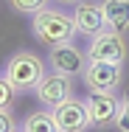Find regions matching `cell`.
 Here are the masks:
<instances>
[{
    "label": "cell",
    "mask_w": 129,
    "mask_h": 132,
    "mask_svg": "<svg viewBox=\"0 0 129 132\" xmlns=\"http://www.w3.org/2000/svg\"><path fill=\"white\" fill-rule=\"evenodd\" d=\"M31 34L37 42L56 48V45H65V42H73L76 37V23H73V14L62 11V9H42L31 17Z\"/></svg>",
    "instance_id": "cell-1"
},
{
    "label": "cell",
    "mask_w": 129,
    "mask_h": 132,
    "mask_svg": "<svg viewBox=\"0 0 129 132\" xmlns=\"http://www.w3.org/2000/svg\"><path fill=\"white\" fill-rule=\"evenodd\" d=\"M3 76L17 87V93L37 90V84L45 79V62L34 51H17L3 65Z\"/></svg>",
    "instance_id": "cell-2"
},
{
    "label": "cell",
    "mask_w": 129,
    "mask_h": 132,
    "mask_svg": "<svg viewBox=\"0 0 129 132\" xmlns=\"http://www.w3.org/2000/svg\"><path fill=\"white\" fill-rule=\"evenodd\" d=\"M126 56H129L126 34L104 28L101 34L90 37V45H87V59L90 62H115V65H124Z\"/></svg>",
    "instance_id": "cell-3"
},
{
    "label": "cell",
    "mask_w": 129,
    "mask_h": 132,
    "mask_svg": "<svg viewBox=\"0 0 129 132\" xmlns=\"http://www.w3.org/2000/svg\"><path fill=\"white\" fill-rule=\"evenodd\" d=\"M87 115H90V127L93 129H112L118 124V112H121V96L118 93H87L84 98Z\"/></svg>",
    "instance_id": "cell-4"
},
{
    "label": "cell",
    "mask_w": 129,
    "mask_h": 132,
    "mask_svg": "<svg viewBox=\"0 0 129 132\" xmlns=\"http://www.w3.org/2000/svg\"><path fill=\"white\" fill-rule=\"evenodd\" d=\"M81 79L87 84V90L93 93H115L124 81V65L115 62H87Z\"/></svg>",
    "instance_id": "cell-5"
},
{
    "label": "cell",
    "mask_w": 129,
    "mask_h": 132,
    "mask_svg": "<svg viewBox=\"0 0 129 132\" xmlns=\"http://www.w3.org/2000/svg\"><path fill=\"white\" fill-rule=\"evenodd\" d=\"M87 51L76 48L73 42H65V45H56L48 51V65H51L53 73H62V76H81L84 68H87Z\"/></svg>",
    "instance_id": "cell-6"
},
{
    "label": "cell",
    "mask_w": 129,
    "mask_h": 132,
    "mask_svg": "<svg viewBox=\"0 0 129 132\" xmlns=\"http://www.w3.org/2000/svg\"><path fill=\"white\" fill-rule=\"evenodd\" d=\"M34 96L39 98V104L45 110H56L59 104H65L67 98H73V84L70 76H62V73H45V79L37 84Z\"/></svg>",
    "instance_id": "cell-7"
},
{
    "label": "cell",
    "mask_w": 129,
    "mask_h": 132,
    "mask_svg": "<svg viewBox=\"0 0 129 132\" xmlns=\"http://www.w3.org/2000/svg\"><path fill=\"white\" fill-rule=\"evenodd\" d=\"M73 23H76V31L84 34L87 39L101 34L107 28V20H104V6L96 3V0H81L73 6Z\"/></svg>",
    "instance_id": "cell-8"
},
{
    "label": "cell",
    "mask_w": 129,
    "mask_h": 132,
    "mask_svg": "<svg viewBox=\"0 0 129 132\" xmlns=\"http://www.w3.org/2000/svg\"><path fill=\"white\" fill-rule=\"evenodd\" d=\"M53 118H56L59 132H87L90 129L87 107H84V101H79V98H67L65 104H59L53 110Z\"/></svg>",
    "instance_id": "cell-9"
},
{
    "label": "cell",
    "mask_w": 129,
    "mask_h": 132,
    "mask_svg": "<svg viewBox=\"0 0 129 132\" xmlns=\"http://www.w3.org/2000/svg\"><path fill=\"white\" fill-rule=\"evenodd\" d=\"M101 6L107 28L118 34H129V0H101Z\"/></svg>",
    "instance_id": "cell-10"
},
{
    "label": "cell",
    "mask_w": 129,
    "mask_h": 132,
    "mask_svg": "<svg viewBox=\"0 0 129 132\" xmlns=\"http://www.w3.org/2000/svg\"><path fill=\"white\" fill-rule=\"evenodd\" d=\"M23 132H59L53 110H42V112H31L23 121Z\"/></svg>",
    "instance_id": "cell-11"
},
{
    "label": "cell",
    "mask_w": 129,
    "mask_h": 132,
    "mask_svg": "<svg viewBox=\"0 0 129 132\" xmlns=\"http://www.w3.org/2000/svg\"><path fill=\"white\" fill-rule=\"evenodd\" d=\"M48 3L51 0H8V6L17 11V14H37V11H42V9H48Z\"/></svg>",
    "instance_id": "cell-12"
},
{
    "label": "cell",
    "mask_w": 129,
    "mask_h": 132,
    "mask_svg": "<svg viewBox=\"0 0 129 132\" xmlns=\"http://www.w3.org/2000/svg\"><path fill=\"white\" fill-rule=\"evenodd\" d=\"M14 101H17V87L0 73V110H14Z\"/></svg>",
    "instance_id": "cell-13"
},
{
    "label": "cell",
    "mask_w": 129,
    "mask_h": 132,
    "mask_svg": "<svg viewBox=\"0 0 129 132\" xmlns=\"http://www.w3.org/2000/svg\"><path fill=\"white\" fill-rule=\"evenodd\" d=\"M115 129L118 132H129V90H124V96H121V112H118Z\"/></svg>",
    "instance_id": "cell-14"
},
{
    "label": "cell",
    "mask_w": 129,
    "mask_h": 132,
    "mask_svg": "<svg viewBox=\"0 0 129 132\" xmlns=\"http://www.w3.org/2000/svg\"><path fill=\"white\" fill-rule=\"evenodd\" d=\"M17 129V118L11 110H0V132H14Z\"/></svg>",
    "instance_id": "cell-15"
},
{
    "label": "cell",
    "mask_w": 129,
    "mask_h": 132,
    "mask_svg": "<svg viewBox=\"0 0 129 132\" xmlns=\"http://www.w3.org/2000/svg\"><path fill=\"white\" fill-rule=\"evenodd\" d=\"M53 3H62V6H76V3H81V0H53Z\"/></svg>",
    "instance_id": "cell-16"
},
{
    "label": "cell",
    "mask_w": 129,
    "mask_h": 132,
    "mask_svg": "<svg viewBox=\"0 0 129 132\" xmlns=\"http://www.w3.org/2000/svg\"><path fill=\"white\" fill-rule=\"evenodd\" d=\"M14 132H23V129H14Z\"/></svg>",
    "instance_id": "cell-17"
}]
</instances>
